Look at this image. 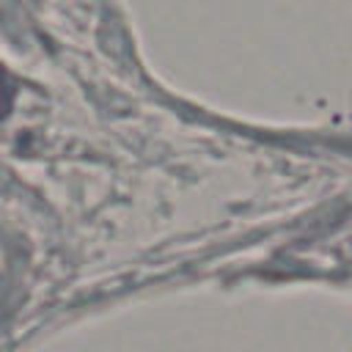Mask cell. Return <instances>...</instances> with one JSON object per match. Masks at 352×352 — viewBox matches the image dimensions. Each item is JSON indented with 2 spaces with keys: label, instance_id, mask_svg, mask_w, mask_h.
I'll list each match as a JSON object with an SVG mask.
<instances>
[{
  "label": "cell",
  "instance_id": "cell-1",
  "mask_svg": "<svg viewBox=\"0 0 352 352\" xmlns=\"http://www.w3.org/2000/svg\"><path fill=\"white\" fill-rule=\"evenodd\" d=\"M11 102H14V88H11L8 77L0 72V118L11 110Z\"/></svg>",
  "mask_w": 352,
  "mask_h": 352
}]
</instances>
